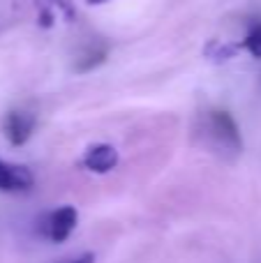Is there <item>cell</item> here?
Listing matches in <instances>:
<instances>
[{
  "label": "cell",
  "mask_w": 261,
  "mask_h": 263,
  "mask_svg": "<svg viewBox=\"0 0 261 263\" xmlns=\"http://www.w3.org/2000/svg\"><path fill=\"white\" fill-rule=\"evenodd\" d=\"M35 125L37 118L30 111H9L3 120V132L12 145H23L32 136Z\"/></svg>",
  "instance_id": "cell-3"
},
{
  "label": "cell",
  "mask_w": 261,
  "mask_h": 263,
  "mask_svg": "<svg viewBox=\"0 0 261 263\" xmlns=\"http://www.w3.org/2000/svg\"><path fill=\"white\" fill-rule=\"evenodd\" d=\"M88 5H104V3H109V0H86Z\"/></svg>",
  "instance_id": "cell-8"
},
{
  "label": "cell",
  "mask_w": 261,
  "mask_h": 263,
  "mask_svg": "<svg viewBox=\"0 0 261 263\" xmlns=\"http://www.w3.org/2000/svg\"><path fill=\"white\" fill-rule=\"evenodd\" d=\"M240 46L245 51H250L254 58H261V23L259 21L250 23V30L245 35V40L240 42Z\"/></svg>",
  "instance_id": "cell-6"
},
{
  "label": "cell",
  "mask_w": 261,
  "mask_h": 263,
  "mask_svg": "<svg viewBox=\"0 0 261 263\" xmlns=\"http://www.w3.org/2000/svg\"><path fill=\"white\" fill-rule=\"evenodd\" d=\"M32 185H35V176L28 166L0 159V192L18 194V192H28Z\"/></svg>",
  "instance_id": "cell-4"
},
{
  "label": "cell",
  "mask_w": 261,
  "mask_h": 263,
  "mask_svg": "<svg viewBox=\"0 0 261 263\" xmlns=\"http://www.w3.org/2000/svg\"><path fill=\"white\" fill-rule=\"evenodd\" d=\"M120 162L118 150L109 143H95L86 150L81 164L92 173H109L111 168H116Z\"/></svg>",
  "instance_id": "cell-5"
},
{
  "label": "cell",
  "mask_w": 261,
  "mask_h": 263,
  "mask_svg": "<svg viewBox=\"0 0 261 263\" xmlns=\"http://www.w3.org/2000/svg\"><path fill=\"white\" fill-rule=\"evenodd\" d=\"M67 263H95V256L92 254H81V256H77V259H72Z\"/></svg>",
  "instance_id": "cell-7"
},
{
  "label": "cell",
  "mask_w": 261,
  "mask_h": 263,
  "mask_svg": "<svg viewBox=\"0 0 261 263\" xmlns=\"http://www.w3.org/2000/svg\"><path fill=\"white\" fill-rule=\"evenodd\" d=\"M208 129H211V136L217 141V145H222L225 150H231V153H243V136H240V129L236 125L234 116L229 111L215 109L208 114Z\"/></svg>",
  "instance_id": "cell-2"
},
{
  "label": "cell",
  "mask_w": 261,
  "mask_h": 263,
  "mask_svg": "<svg viewBox=\"0 0 261 263\" xmlns=\"http://www.w3.org/2000/svg\"><path fill=\"white\" fill-rule=\"evenodd\" d=\"M79 222V213L74 205H63L58 210H51L40 219V236L51 242H65L74 233Z\"/></svg>",
  "instance_id": "cell-1"
}]
</instances>
